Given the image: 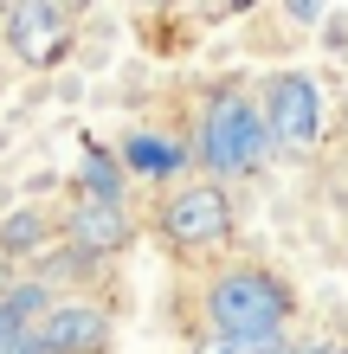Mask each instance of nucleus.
Segmentation results:
<instances>
[{"label":"nucleus","instance_id":"9","mask_svg":"<svg viewBox=\"0 0 348 354\" xmlns=\"http://www.w3.org/2000/svg\"><path fill=\"white\" fill-rule=\"evenodd\" d=\"M52 239H58V225L39 213V206H19V213L0 219V258H13V264H19V258H39Z\"/></svg>","mask_w":348,"mask_h":354},{"label":"nucleus","instance_id":"13","mask_svg":"<svg viewBox=\"0 0 348 354\" xmlns=\"http://www.w3.org/2000/svg\"><path fill=\"white\" fill-rule=\"evenodd\" d=\"M252 354H303V348H291V342H284V335H277V342H258Z\"/></svg>","mask_w":348,"mask_h":354},{"label":"nucleus","instance_id":"12","mask_svg":"<svg viewBox=\"0 0 348 354\" xmlns=\"http://www.w3.org/2000/svg\"><path fill=\"white\" fill-rule=\"evenodd\" d=\"M0 354H46V348H39L33 328H13V335H0Z\"/></svg>","mask_w":348,"mask_h":354},{"label":"nucleus","instance_id":"1","mask_svg":"<svg viewBox=\"0 0 348 354\" xmlns=\"http://www.w3.org/2000/svg\"><path fill=\"white\" fill-rule=\"evenodd\" d=\"M200 309H207V328L213 335H232V342H277L284 322L297 316V290L291 277H277L271 264H219L207 283H200Z\"/></svg>","mask_w":348,"mask_h":354},{"label":"nucleus","instance_id":"5","mask_svg":"<svg viewBox=\"0 0 348 354\" xmlns=\"http://www.w3.org/2000/svg\"><path fill=\"white\" fill-rule=\"evenodd\" d=\"M258 110H264V129H271V149H291L297 155V149H310V142L322 136V91H316L310 71L264 77Z\"/></svg>","mask_w":348,"mask_h":354},{"label":"nucleus","instance_id":"8","mask_svg":"<svg viewBox=\"0 0 348 354\" xmlns=\"http://www.w3.org/2000/svg\"><path fill=\"white\" fill-rule=\"evenodd\" d=\"M122 174H142V180H174L181 168H194V142L181 136H161V129H136L122 136Z\"/></svg>","mask_w":348,"mask_h":354},{"label":"nucleus","instance_id":"10","mask_svg":"<svg viewBox=\"0 0 348 354\" xmlns=\"http://www.w3.org/2000/svg\"><path fill=\"white\" fill-rule=\"evenodd\" d=\"M84 200H122V161L116 155H97L84 161Z\"/></svg>","mask_w":348,"mask_h":354},{"label":"nucleus","instance_id":"11","mask_svg":"<svg viewBox=\"0 0 348 354\" xmlns=\"http://www.w3.org/2000/svg\"><path fill=\"white\" fill-rule=\"evenodd\" d=\"M194 354H252V342H232V335H213L207 328V335L194 342Z\"/></svg>","mask_w":348,"mask_h":354},{"label":"nucleus","instance_id":"16","mask_svg":"<svg viewBox=\"0 0 348 354\" xmlns=\"http://www.w3.org/2000/svg\"><path fill=\"white\" fill-rule=\"evenodd\" d=\"M149 7H168V0H149Z\"/></svg>","mask_w":348,"mask_h":354},{"label":"nucleus","instance_id":"15","mask_svg":"<svg viewBox=\"0 0 348 354\" xmlns=\"http://www.w3.org/2000/svg\"><path fill=\"white\" fill-rule=\"evenodd\" d=\"M226 7H252V0H226Z\"/></svg>","mask_w":348,"mask_h":354},{"label":"nucleus","instance_id":"6","mask_svg":"<svg viewBox=\"0 0 348 354\" xmlns=\"http://www.w3.org/2000/svg\"><path fill=\"white\" fill-rule=\"evenodd\" d=\"M7 46L19 52V65L52 71L71 52V19L58 0H7Z\"/></svg>","mask_w":348,"mask_h":354},{"label":"nucleus","instance_id":"14","mask_svg":"<svg viewBox=\"0 0 348 354\" xmlns=\"http://www.w3.org/2000/svg\"><path fill=\"white\" fill-rule=\"evenodd\" d=\"M303 354H348V342H322V348H303Z\"/></svg>","mask_w":348,"mask_h":354},{"label":"nucleus","instance_id":"2","mask_svg":"<svg viewBox=\"0 0 348 354\" xmlns=\"http://www.w3.org/2000/svg\"><path fill=\"white\" fill-rule=\"evenodd\" d=\"M194 168H207V180L232 187V180H252L264 161H271V129H264V110L245 91H219L207 97V110L194 122Z\"/></svg>","mask_w":348,"mask_h":354},{"label":"nucleus","instance_id":"7","mask_svg":"<svg viewBox=\"0 0 348 354\" xmlns=\"http://www.w3.org/2000/svg\"><path fill=\"white\" fill-rule=\"evenodd\" d=\"M136 232H142V225H136V213H129V200H84V194L71 200L65 239H71V245H84L91 258H116V252H129Z\"/></svg>","mask_w":348,"mask_h":354},{"label":"nucleus","instance_id":"4","mask_svg":"<svg viewBox=\"0 0 348 354\" xmlns=\"http://www.w3.org/2000/svg\"><path fill=\"white\" fill-rule=\"evenodd\" d=\"M33 335H39L46 354H110L116 322H110L104 297H91V290H65V297H52L46 309H39Z\"/></svg>","mask_w":348,"mask_h":354},{"label":"nucleus","instance_id":"3","mask_svg":"<svg viewBox=\"0 0 348 354\" xmlns=\"http://www.w3.org/2000/svg\"><path fill=\"white\" fill-rule=\"evenodd\" d=\"M155 232L168 252H213V245L232 239V200L219 180H174L168 194L155 200Z\"/></svg>","mask_w":348,"mask_h":354}]
</instances>
